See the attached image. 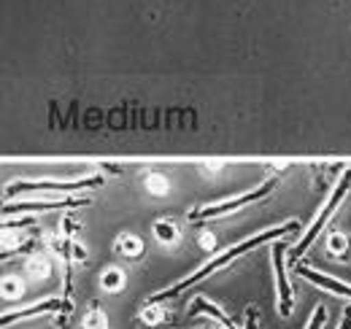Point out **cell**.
I'll return each instance as SVG.
<instances>
[{"label": "cell", "mask_w": 351, "mask_h": 329, "mask_svg": "<svg viewBox=\"0 0 351 329\" xmlns=\"http://www.w3.org/2000/svg\"><path fill=\"white\" fill-rule=\"evenodd\" d=\"M300 230V224L298 221H287V224H281V227H276V230H265V232H260V235H254V238H249V241H243V243H238V246H232L230 251H221L219 256H214L208 265H203L197 273H192L189 278H184V281H178V284H173L171 289H165V291H160V294H154V297H149L146 300V305H162L165 300H173L176 294H181L184 289L195 287L197 281H203V278H208L211 273H217L219 267H224V265H230L232 259H238L243 251H249V248L260 246V243H265V241H273V238H281V235H289V232H298Z\"/></svg>", "instance_id": "cell-1"}, {"label": "cell", "mask_w": 351, "mask_h": 329, "mask_svg": "<svg viewBox=\"0 0 351 329\" xmlns=\"http://www.w3.org/2000/svg\"><path fill=\"white\" fill-rule=\"evenodd\" d=\"M349 186H351V170H346V173H343V178H341V184H338V186H335V192L330 195V200H327V206L322 208V213L316 216V221L311 224V230H308L306 235H303V241H300L298 246L292 248V259H300V256L306 254V248L311 246L313 241H316V235L322 232V227H324V221L330 219V213H332L335 208L341 206V200L346 197V192H349Z\"/></svg>", "instance_id": "cell-2"}, {"label": "cell", "mask_w": 351, "mask_h": 329, "mask_svg": "<svg viewBox=\"0 0 351 329\" xmlns=\"http://www.w3.org/2000/svg\"><path fill=\"white\" fill-rule=\"evenodd\" d=\"M103 178L100 175H87V178H76V181H19L14 186H8V195L16 192H79V189H89V186H100Z\"/></svg>", "instance_id": "cell-3"}, {"label": "cell", "mask_w": 351, "mask_h": 329, "mask_svg": "<svg viewBox=\"0 0 351 329\" xmlns=\"http://www.w3.org/2000/svg\"><path fill=\"white\" fill-rule=\"evenodd\" d=\"M270 189H273V181L257 186L254 192L238 195V197H232V200H224V203H217V206H211V208L192 210V219H217V216H224V213H232V210H238L241 206H249V203H254V200H263L265 195H270Z\"/></svg>", "instance_id": "cell-4"}, {"label": "cell", "mask_w": 351, "mask_h": 329, "mask_svg": "<svg viewBox=\"0 0 351 329\" xmlns=\"http://www.w3.org/2000/svg\"><path fill=\"white\" fill-rule=\"evenodd\" d=\"M284 251L287 248L281 243L273 246V267H276V287H278V313L287 319V316H292L295 300H292V287H289L287 273H284Z\"/></svg>", "instance_id": "cell-5"}, {"label": "cell", "mask_w": 351, "mask_h": 329, "mask_svg": "<svg viewBox=\"0 0 351 329\" xmlns=\"http://www.w3.org/2000/svg\"><path fill=\"white\" fill-rule=\"evenodd\" d=\"M57 310H62V300H57V297H46V300L36 302V305H30V308H22V310H16V313H5V316L0 319V324L8 327V324H14V321L30 319V316H41V313H57Z\"/></svg>", "instance_id": "cell-6"}, {"label": "cell", "mask_w": 351, "mask_h": 329, "mask_svg": "<svg viewBox=\"0 0 351 329\" xmlns=\"http://www.w3.org/2000/svg\"><path fill=\"white\" fill-rule=\"evenodd\" d=\"M82 206H89V200H54V203H49V200H27V203H8V206L3 208L5 213H22V210H49V208H82Z\"/></svg>", "instance_id": "cell-7"}, {"label": "cell", "mask_w": 351, "mask_h": 329, "mask_svg": "<svg viewBox=\"0 0 351 329\" xmlns=\"http://www.w3.org/2000/svg\"><path fill=\"white\" fill-rule=\"evenodd\" d=\"M298 273H300L306 281H311V284H316V287L327 289V291H332V294H341V297H349L351 300L349 284L335 281V278H330V276H324V273H319V270H311V267H298Z\"/></svg>", "instance_id": "cell-8"}, {"label": "cell", "mask_w": 351, "mask_h": 329, "mask_svg": "<svg viewBox=\"0 0 351 329\" xmlns=\"http://www.w3.org/2000/svg\"><path fill=\"white\" fill-rule=\"evenodd\" d=\"M197 313H206V316H211V319H217L224 329H238L232 324V319L230 316H224V310H221L219 305H214L211 300H206V297H197L192 305H189V316H197Z\"/></svg>", "instance_id": "cell-9"}, {"label": "cell", "mask_w": 351, "mask_h": 329, "mask_svg": "<svg viewBox=\"0 0 351 329\" xmlns=\"http://www.w3.org/2000/svg\"><path fill=\"white\" fill-rule=\"evenodd\" d=\"M154 235H157L160 243L171 246V243H176V238H178V230H176L171 221H157L154 224Z\"/></svg>", "instance_id": "cell-10"}, {"label": "cell", "mask_w": 351, "mask_h": 329, "mask_svg": "<svg viewBox=\"0 0 351 329\" xmlns=\"http://www.w3.org/2000/svg\"><path fill=\"white\" fill-rule=\"evenodd\" d=\"M100 287L106 289V291H119V289L125 287V276H122V270H106L103 273V278H100Z\"/></svg>", "instance_id": "cell-11"}, {"label": "cell", "mask_w": 351, "mask_h": 329, "mask_svg": "<svg viewBox=\"0 0 351 329\" xmlns=\"http://www.w3.org/2000/svg\"><path fill=\"white\" fill-rule=\"evenodd\" d=\"M117 248H119L125 256H141V254H143V243H141L138 238H132V235H122V238L117 241Z\"/></svg>", "instance_id": "cell-12"}, {"label": "cell", "mask_w": 351, "mask_h": 329, "mask_svg": "<svg viewBox=\"0 0 351 329\" xmlns=\"http://www.w3.org/2000/svg\"><path fill=\"white\" fill-rule=\"evenodd\" d=\"M82 329H108V319H106V313L97 308H92L87 316H84V324H82Z\"/></svg>", "instance_id": "cell-13"}, {"label": "cell", "mask_w": 351, "mask_h": 329, "mask_svg": "<svg viewBox=\"0 0 351 329\" xmlns=\"http://www.w3.org/2000/svg\"><path fill=\"white\" fill-rule=\"evenodd\" d=\"M324 321H327V308H324V305H316L313 313H311V321H308L306 329H322L324 327Z\"/></svg>", "instance_id": "cell-14"}, {"label": "cell", "mask_w": 351, "mask_h": 329, "mask_svg": "<svg viewBox=\"0 0 351 329\" xmlns=\"http://www.w3.org/2000/svg\"><path fill=\"white\" fill-rule=\"evenodd\" d=\"M330 248H332V254H335V251H338V254H346L349 243H346V238H341V235H332V241H330Z\"/></svg>", "instance_id": "cell-15"}, {"label": "cell", "mask_w": 351, "mask_h": 329, "mask_svg": "<svg viewBox=\"0 0 351 329\" xmlns=\"http://www.w3.org/2000/svg\"><path fill=\"white\" fill-rule=\"evenodd\" d=\"M3 297H19V284L16 281H3Z\"/></svg>", "instance_id": "cell-16"}, {"label": "cell", "mask_w": 351, "mask_h": 329, "mask_svg": "<svg viewBox=\"0 0 351 329\" xmlns=\"http://www.w3.org/2000/svg\"><path fill=\"white\" fill-rule=\"evenodd\" d=\"M246 329H257V308L246 310Z\"/></svg>", "instance_id": "cell-17"}, {"label": "cell", "mask_w": 351, "mask_h": 329, "mask_svg": "<svg viewBox=\"0 0 351 329\" xmlns=\"http://www.w3.org/2000/svg\"><path fill=\"white\" fill-rule=\"evenodd\" d=\"M149 186H152L154 192H165V181H162V178H157V175H152V178H149Z\"/></svg>", "instance_id": "cell-18"}, {"label": "cell", "mask_w": 351, "mask_h": 329, "mask_svg": "<svg viewBox=\"0 0 351 329\" xmlns=\"http://www.w3.org/2000/svg\"><path fill=\"white\" fill-rule=\"evenodd\" d=\"M30 270L36 276H46V262H30Z\"/></svg>", "instance_id": "cell-19"}, {"label": "cell", "mask_w": 351, "mask_h": 329, "mask_svg": "<svg viewBox=\"0 0 351 329\" xmlns=\"http://www.w3.org/2000/svg\"><path fill=\"white\" fill-rule=\"evenodd\" d=\"M338 329H351V305L343 310V321H341V327Z\"/></svg>", "instance_id": "cell-20"}]
</instances>
